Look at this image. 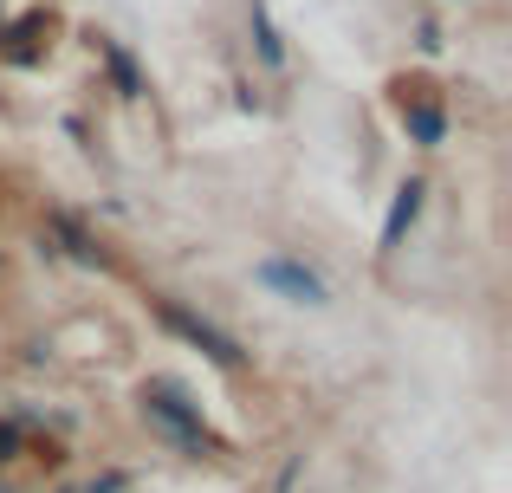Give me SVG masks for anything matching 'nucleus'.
<instances>
[{
    "label": "nucleus",
    "instance_id": "nucleus-10",
    "mask_svg": "<svg viewBox=\"0 0 512 493\" xmlns=\"http://www.w3.org/2000/svg\"><path fill=\"white\" fill-rule=\"evenodd\" d=\"M78 493H130V474H124V468H111V474H98L91 487H78Z\"/></svg>",
    "mask_w": 512,
    "mask_h": 493
},
{
    "label": "nucleus",
    "instance_id": "nucleus-8",
    "mask_svg": "<svg viewBox=\"0 0 512 493\" xmlns=\"http://www.w3.org/2000/svg\"><path fill=\"white\" fill-rule=\"evenodd\" d=\"M98 52H104V65H111V85L124 91V98H143V72H137V59H130L117 39H98Z\"/></svg>",
    "mask_w": 512,
    "mask_h": 493
},
{
    "label": "nucleus",
    "instance_id": "nucleus-7",
    "mask_svg": "<svg viewBox=\"0 0 512 493\" xmlns=\"http://www.w3.org/2000/svg\"><path fill=\"white\" fill-rule=\"evenodd\" d=\"M247 13H253V46H260V65H266V72H279V65H286V39H279L266 0H247Z\"/></svg>",
    "mask_w": 512,
    "mask_h": 493
},
{
    "label": "nucleus",
    "instance_id": "nucleus-6",
    "mask_svg": "<svg viewBox=\"0 0 512 493\" xmlns=\"http://www.w3.org/2000/svg\"><path fill=\"white\" fill-rule=\"evenodd\" d=\"M396 117H402V130H409V143H422V150H441V143H448V111H441V104L396 91Z\"/></svg>",
    "mask_w": 512,
    "mask_h": 493
},
{
    "label": "nucleus",
    "instance_id": "nucleus-4",
    "mask_svg": "<svg viewBox=\"0 0 512 493\" xmlns=\"http://www.w3.org/2000/svg\"><path fill=\"white\" fill-rule=\"evenodd\" d=\"M422 202H428V176H409V182L396 189V202H389L383 234H376V253H383V260H389V253H396L402 241H409V228L422 221Z\"/></svg>",
    "mask_w": 512,
    "mask_h": 493
},
{
    "label": "nucleus",
    "instance_id": "nucleus-11",
    "mask_svg": "<svg viewBox=\"0 0 512 493\" xmlns=\"http://www.w3.org/2000/svg\"><path fill=\"white\" fill-rule=\"evenodd\" d=\"M59 493H78V487H59Z\"/></svg>",
    "mask_w": 512,
    "mask_h": 493
},
{
    "label": "nucleus",
    "instance_id": "nucleus-2",
    "mask_svg": "<svg viewBox=\"0 0 512 493\" xmlns=\"http://www.w3.org/2000/svg\"><path fill=\"white\" fill-rule=\"evenodd\" d=\"M150 312L163 318V331L169 338H182V344H195L208 364H221V370H240L247 364V344L234 338V331H221L208 312H195V305H182V299H169V292H156L150 299Z\"/></svg>",
    "mask_w": 512,
    "mask_h": 493
},
{
    "label": "nucleus",
    "instance_id": "nucleus-3",
    "mask_svg": "<svg viewBox=\"0 0 512 493\" xmlns=\"http://www.w3.org/2000/svg\"><path fill=\"white\" fill-rule=\"evenodd\" d=\"M253 279H260L266 292H279L286 305H331V279L318 273L312 260H299V253H266L260 266H253Z\"/></svg>",
    "mask_w": 512,
    "mask_h": 493
},
{
    "label": "nucleus",
    "instance_id": "nucleus-5",
    "mask_svg": "<svg viewBox=\"0 0 512 493\" xmlns=\"http://www.w3.org/2000/svg\"><path fill=\"white\" fill-rule=\"evenodd\" d=\"M46 234H52V241H59L65 253H72L78 266H111V253H104V241H98V234H91L85 221L72 215V208H46Z\"/></svg>",
    "mask_w": 512,
    "mask_h": 493
},
{
    "label": "nucleus",
    "instance_id": "nucleus-1",
    "mask_svg": "<svg viewBox=\"0 0 512 493\" xmlns=\"http://www.w3.org/2000/svg\"><path fill=\"white\" fill-rule=\"evenodd\" d=\"M143 416L156 422V429L169 435L182 455H221V442L208 435V422H201V409L182 396V383H169V377H150L143 383Z\"/></svg>",
    "mask_w": 512,
    "mask_h": 493
},
{
    "label": "nucleus",
    "instance_id": "nucleus-9",
    "mask_svg": "<svg viewBox=\"0 0 512 493\" xmlns=\"http://www.w3.org/2000/svg\"><path fill=\"white\" fill-rule=\"evenodd\" d=\"M20 455H26V429L13 416H0V468H13Z\"/></svg>",
    "mask_w": 512,
    "mask_h": 493
}]
</instances>
